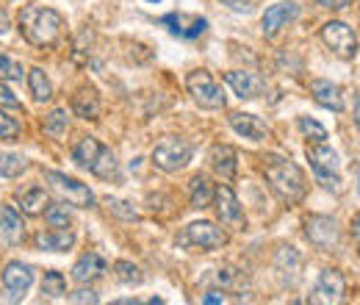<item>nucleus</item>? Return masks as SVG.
<instances>
[{"mask_svg":"<svg viewBox=\"0 0 360 305\" xmlns=\"http://www.w3.org/2000/svg\"><path fill=\"white\" fill-rule=\"evenodd\" d=\"M64 31V17L56 11V8H47V6H22L20 11V34L22 39L34 47H53L58 42Z\"/></svg>","mask_w":360,"mask_h":305,"instance_id":"nucleus-1","label":"nucleus"},{"mask_svg":"<svg viewBox=\"0 0 360 305\" xmlns=\"http://www.w3.org/2000/svg\"><path fill=\"white\" fill-rule=\"evenodd\" d=\"M264 161H266V164H264L266 183H269L271 192L277 194V200L285 203V206H297V203L305 197V189H308L302 170H300L294 161L280 158V156H269V158H264Z\"/></svg>","mask_w":360,"mask_h":305,"instance_id":"nucleus-2","label":"nucleus"},{"mask_svg":"<svg viewBox=\"0 0 360 305\" xmlns=\"http://www.w3.org/2000/svg\"><path fill=\"white\" fill-rule=\"evenodd\" d=\"M305 156L311 161V170H314L316 180L327 189V192H341V175H338V153L333 147H327V142H314L305 147Z\"/></svg>","mask_w":360,"mask_h":305,"instance_id":"nucleus-3","label":"nucleus"},{"mask_svg":"<svg viewBox=\"0 0 360 305\" xmlns=\"http://www.w3.org/2000/svg\"><path fill=\"white\" fill-rule=\"evenodd\" d=\"M186 92L191 94V100L205 108V111H217L225 108V92L214 81V75L208 70H194L186 75Z\"/></svg>","mask_w":360,"mask_h":305,"instance_id":"nucleus-4","label":"nucleus"},{"mask_svg":"<svg viewBox=\"0 0 360 305\" xmlns=\"http://www.w3.org/2000/svg\"><path fill=\"white\" fill-rule=\"evenodd\" d=\"M191 144L180 136H164L155 147H153V164L161 170V173L172 175L180 173L188 161H191Z\"/></svg>","mask_w":360,"mask_h":305,"instance_id":"nucleus-5","label":"nucleus"},{"mask_svg":"<svg viewBox=\"0 0 360 305\" xmlns=\"http://www.w3.org/2000/svg\"><path fill=\"white\" fill-rule=\"evenodd\" d=\"M178 247H194V250H219L227 244V230L214 222H191L183 228L175 239Z\"/></svg>","mask_w":360,"mask_h":305,"instance_id":"nucleus-6","label":"nucleus"},{"mask_svg":"<svg viewBox=\"0 0 360 305\" xmlns=\"http://www.w3.org/2000/svg\"><path fill=\"white\" fill-rule=\"evenodd\" d=\"M45 180L75 208H91L94 206V192H91L86 183H81L78 178H70L64 173H56V170H47Z\"/></svg>","mask_w":360,"mask_h":305,"instance_id":"nucleus-7","label":"nucleus"},{"mask_svg":"<svg viewBox=\"0 0 360 305\" xmlns=\"http://www.w3.org/2000/svg\"><path fill=\"white\" fill-rule=\"evenodd\" d=\"M319 37H321V42L327 44L338 58H355L358 56V34L347 23H341V20L324 23Z\"/></svg>","mask_w":360,"mask_h":305,"instance_id":"nucleus-8","label":"nucleus"},{"mask_svg":"<svg viewBox=\"0 0 360 305\" xmlns=\"http://www.w3.org/2000/svg\"><path fill=\"white\" fill-rule=\"evenodd\" d=\"M211 206L217 208V217H219L222 225L236 228V230H244V228H247L244 208H241V203H238L236 192H233L227 183H219V186L214 189V203H211Z\"/></svg>","mask_w":360,"mask_h":305,"instance_id":"nucleus-9","label":"nucleus"},{"mask_svg":"<svg viewBox=\"0 0 360 305\" xmlns=\"http://www.w3.org/2000/svg\"><path fill=\"white\" fill-rule=\"evenodd\" d=\"M305 236H308V242L314 247H319V250H333L341 242L338 222L333 217H321V214H314V217L305 219Z\"/></svg>","mask_w":360,"mask_h":305,"instance_id":"nucleus-10","label":"nucleus"},{"mask_svg":"<svg viewBox=\"0 0 360 305\" xmlns=\"http://www.w3.org/2000/svg\"><path fill=\"white\" fill-rule=\"evenodd\" d=\"M297 17H300V3H294V0H280V3H274V6H269V8L264 11L261 31H264L266 39H274V37H277L283 28H288Z\"/></svg>","mask_w":360,"mask_h":305,"instance_id":"nucleus-11","label":"nucleus"},{"mask_svg":"<svg viewBox=\"0 0 360 305\" xmlns=\"http://www.w3.org/2000/svg\"><path fill=\"white\" fill-rule=\"evenodd\" d=\"M347 294V280L338 269H321L319 280L314 286V294H311V303H321V305H333L341 303Z\"/></svg>","mask_w":360,"mask_h":305,"instance_id":"nucleus-12","label":"nucleus"},{"mask_svg":"<svg viewBox=\"0 0 360 305\" xmlns=\"http://www.w3.org/2000/svg\"><path fill=\"white\" fill-rule=\"evenodd\" d=\"M225 81L241 100H255L258 94L266 92V78L252 73V70H230V73H225Z\"/></svg>","mask_w":360,"mask_h":305,"instance_id":"nucleus-13","label":"nucleus"},{"mask_svg":"<svg viewBox=\"0 0 360 305\" xmlns=\"http://www.w3.org/2000/svg\"><path fill=\"white\" fill-rule=\"evenodd\" d=\"M227 120H230V128L233 131L238 133V136H244V139H250V142H264L269 136V123L264 117H258V114L233 111Z\"/></svg>","mask_w":360,"mask_h":305,"instance_id":"nucleus-14","label":"nucleus"},{"mask_svg":"<svg viewBox=\"0 0 360 305\" xmlns=\"http://www.w3.org/2000/svg\"><path fill=\"white\" fill-rule=\"evenodd\" d=\"M31 283H34V266H28V263L22 261L6 263V269H3V286L14 297H22L31 289Z\"/></svg>","mask_w":360,"mask_h":305,"instance_id":"nucleus-15","label":"nucleus"},{"mask_svg":"<svg viewBox=\"0 0 360 305\" xmlns=\"http://www.w3.org/2000/svg\"><path fill=\"white\" fill-rule=\"evenodd\" d=\"M37 250H47V253H64L75 244V233L72 228H53V230H42L34 236Z\"/></svg>","mask_w":360,"mask_h":305,"instance_id":"nucleus-16","label":"nucleus"},{"mask_svg":"<svg viewBox=\"0 0 360 305\" xmlns=\"http://www.w3.org/2000/svg\"><path fill=\"white\" fill-rule=\"evenodd\" d=\"M158 23L167 25L169 34H175V37H180V39H197V37H202L205 28H208V20H202V17H191L188 25H186L183 14H167V17H161Z\"/></svg>","mask_w":360,"mask_h":305,"instance_id":"nucleus-17","label":"nucleus"},{"mask_svg":"<svg viewBox=\"0 0 360 305\" xmlns=\"http://www.w3.org/2000/svg\"><path fill=\"white\" fill-rule=\"evenodd\" d=\"M311 94L319 106L330 108V111H344V89L327 78H316L311 81Z\"/></svg>","mask_w":360,"mask_h":305,"instance_id":"nucleus-18","label":"nucleus"},{"mask_svg":"<svg viewBox=\"0 0 360 305\" xmlns=\"http://www.w3.org/2000/svg\"><path fill=\"white\" fill-rule=\"evenodd\" d=\"M108 272V263L103 261L97 253H86V256H81L75 266H72V280L75 283H94L97 278H103Z\"/></svg>","mask_w":360,"mask_h":305,"instance_id":"nucleus-19","label":"nucleus"},{"mask_svg":"<svg viewBox=\"0 0 360 305\" xmlns=\"http://www.w3.org/2000/svg\"><path fill=\"white\" fill-rule=\"evenodd\" d=\"M211 167L222 180H233L238 173V153L230 144H217L211 150Z\"/></svg>","mask_w":360,"mask_h":305,"instance_id":"nucleus-20","label":"nucleus"},{"mask_svg":"<svg viewBox=\"0 0 360 305\" xmlns=\"http://www.w3.org/2000/svg\"><path fill=\"white\" fill-rule=\"evenodd\" d=\"M72 111L84 120H100V111H103V103H100V94L94 87H81L72 97Z\"/></svg>","mask_w":360,"mask_h":305,"instance_id":"nucleus-21","label":"nucleus"},{"mask_svg":"<svg viewBox=\"0 0 360 305\" xmlns=\"http://www.w3.org/2000/svg\"><path fill=\"white\" fill-rule=\"evenodd\" d=\"M0 236H3L8 244H20V242L25 239L22 217H20L11 206H0Z\"/></svg>","mask_w":360,"mask_h":305,"instance_id":"nucleus-22","label":"nucleus"},{"mask_svg":"<svg viewBox=\"0 0 360 305\" xmlns=\"http://www.w3.org/2000/svg\"><path fill=\"white\" fill-rule=\"evenodd\" d=\"M47 206H50V197H47V192L42 186H31V189L20 192V208H22V214L39 217V214L47 211Z\"/></svg>","mask_w":360,"mask_h":305,"instance_id":"nucleus-23","label":"nucleus"},{"mask_svg":"<svg viewBox=\"0 0 360 305\" xmlns=\"http://www.w3.org/2000/svg\"><path fill=\"white\" fill-rule=\"evenodd\" d=\"M188 203L197 211H202V208H208L214 203V186L208 183L205 175H194L191 178V183H188Z\"/></svg>","mask_w":360,"mask_h":305,"instance_id":"nucleus-24","label":"nucleus"},{"mask_svg":"<svg viewBox=\"0 0 360 305\" xmlns=\"http://www.w3.org/2000/svg\"><path fill=\"white\" fill-rule=\"evenodd\" d=\"M89 173L103 178V180H117L120 178V164H117V156H114L111 147H105V144L100 147V153H97L94 164L89 167Z\"/></svg>","mask_w":360,"mask_h":305,"instance_id":"nucleus-25","label":"nucleus"},{"mask_svg":"<svg viewBox=\"0 0 360 305\" xmlns=\"http://www.w3.org/2000/svg\"><path fill=\"white\" fill-rule=\"evenodd\" d=\"M100 147H103V142H97L94 136H84V139L72 147V161H75L78 167L89 170L91 164H94V158H97V153H100Z\"/></svg>","mask_w":360,"mask_h":305,"instance_id":"nucleus-26","label":"nucleus"},{"mask_svg":"<svg viewBox=\"0 0 360 305\" xmlns=\"http://www.w3.org/2000/svg\"><path fill=\"white\" fill-rule=\"evenodd\" d=\"M28 89H31V94H34L37 103H47L53 97V87H50V81H47L42 67H31L28 70Z\"/></svg>","mask_w":360,"mask_h":305,"instance_id":"nucleus-27","label":"nucleus"},{"mask_svg":"<svg viewBox=\"0 0 360 305\" xmlns=\"http://www.w3.org/2000/svg\"><path fill=\"white\" fill-rule=\"evenodd\" d=\"M28 170V158L20 153H0V178H17Z\"/></svg>","mask_w":360,"mask_h":305,"instance_id":"nucleus-28","label":"nucleus"},{"mask_svg":"<svg viewBox=\"0 0 360 305\" xmlns=\"http://www.w3.org/2000/svg\"><path fill=\"white\" fill-rule=\"evenodd\" d=\"M42 294H45V297H53V300L64 297V294H67V278H64L61 272H56V269L45 272V280H42Z\"/></svg>","mask_w":360,"mask_h":305,"instance_id":"nucleus-29","label":"nucleus"},{"mask_svg":"<svg viewBox=\"0 0 360 305\" xmlns=\"http://www.w3.org/2000/svg\"><path fill=\"white\" fill-rule=\"evenodd\" d=\"M114 278L120 280V283H125V286H139L141 280H144V275H141V269L131 261H117L114 263Z\"/></svg>","mask_w":360,"mask_h":305,"instance_id":"nucleus-30","label":"nucleus"},{"mask_svg":"<svg viewBox=\"0 0 360 305\" xmlns=\"http://www.w3.org/2000/svg\"><path fill=\"white\" fill-rule=\"evenodd\" d=\"M45 219L50 228H72V217H70V211H67V206H47L45 211Z\"/></svg>","mask_w":360,"mask_h":305,"instance_id":"nucleus-31","label":"nucleus"},{"mask_svg":"<svg viewBox=\"0 0 360 305\" xmlns=\"http://www.w3.org/2000/svg\"><path fill=\"white\" fill-rule=\"evenodd\" d=\"M0 81H22V64L11 56H0Z\"/></svg>","mask_w":360,"mask_h":305,"instance_id":"nucleus-32","label":"nucleus"},{"mask_svg":"<svg viewBox=\"0 0 360 305\" xmlns=\"http://www.w3.org/2000/svg\"><path fill=\"white\" fill-rule=\"evenodd\" d=\"M297 125H300V131L305 133L308 139H314V142H327V128H324L321 123H316L311 117H300Z\"/></svg>","mask_w":360,"mask_h":305,"instance_id":"nucleus-33","label":"nucleus"},{"mask_svg":"<svg viewBox=\"0 0 360 305\" xmlns=\"http://www.w3.org/2000/svg\"><path fill=\"white\" fill-rule=\"evenodd\" d=\"M105 208H108L111 214H117V217H122V219H139V211H136L131 203H125V200L105 197Z\"/></svg>","mask_w":360,"mask_h":305,"instance_id":"nucleus-34","label":"nucleus"},{"mask_svg":"<svg viewBox=\"0 0 360 305\" xmlns=\"http://www.w3.org/2000/svg\"><path fill=\"white\" fill-rule=\"evenodd\" d=\"M67 123H70L67 111L56 108V111H53V114H50V117L45 120V131H47V133H56V136H58V133H61L64 128H67Z\"/></svg>","mask_w":360,"mask_h":305,"instance_id":"nucleus-35","label":"nucleus"},{"mask_svg":"<svg viewBox=\"0 0 360 305\" xmlns=\"http://www.w3.org/2000/svg\"><path fill=\"white\" fill-rule=\"evenodd\" d=\"M64 297H67V303H75V305H97L100 303L97 292H91V289H78V292L64 294Z\"/></svg>","mask_w":360,"mask_h":305,"instance_id":"nucleus-36","label":"nucleus"},{"mask_svg":"<svg viewBox=\"0 0 360 305\" xmlns=\"http://www.w3.org/2000/svg\"><path fill=\"white\" fill-rule=\"evenodd\" d=\"M17 136H20V123L0 111V139H17Z\"/></svg>","mask_w":360,"mask_h":305,"instance_id":"nucleus-37","label":"nucleus"},{"mask_svg":"<svg viewBox=\"0 0 360 305\" xmlns=\"http://www.w3.org/2000/svg\"><path fill=\"white\" fill-rule=\"evenodd\" d=\"M0 106H8V108H20V100H17V94H14L11 89L6 87L3 81H0Z\"/></svg>","mask_w":360,"mask_h":305,"instance_id":"nucleus-38","label":"nucleus"},{"mask_svg":"<svg viewBox=\"0 0 360 305\" xmlns=\"http://www.w3.org/2000/svg\"><path fill=\"white\" fill-rule=\"evenodd\" d=\"M202 303L205 305H219V303H227V297L222 292H208L205 297H202Z\"/></svg>","mask_w":360,"mask_h":305,"instance_id":"nucleus-39","label":"nucleus"},{"mask_svg":"<svg viewBox=\"0 0 360 305\" xmlns=\"http://www.w3.org/2000/svg\"><path fill=\"white\" fill-rule=\"evenodd\" d=\"M316 3H321L324 8H347L352 0H316Z\"/></svg>","mask_w":360,"mask_h":305,"instance_id":"nucleus-40","label":"nucleus"},{"mask_svg":"<svg viewBox=\"0 0 360 305\" xmlns=\"http://www.w3.org/2000/svg\"><path fill=\"white\" fill-rule=\"evenodd\" d=\"M230 8H236V11H250L252 8V3L250 0H225Z\"/></svg>","mask_w":360,"mask_h":305,"instance_id":"nucleus-41","label":"nucleus"},{"mask_svg":"<svg viewBox=\"0 0 360 305\" xmlns=\"http://www.w3.org/2000/svg\"><path fill=\"white\" fill-rule=\"evenodd\" d=\"M8 31V14L0 8V34H6Z\"/></svg>","mask_w":360,"mask_h":305,"instance_id":"nucleus-42","label":"nucleus"},{"mask_svg":"<svg viewBox=\"0 0 360 305\" xmlns=\"http://www.w3.org/2000/svg\"><path fill=\"white\" fill-rule=\"evenodd\" d=\"M352 236H355V242L360 244V214L352 219Z\"/></svg>","mask_w":360,"mask_h":305,"instance_id":"nucleus-43","label":"nucleus"},{"mask_svg":"<svg viewBox=\"0 0 360 305\" xmlns=\"http://www.w3.org/2000/svg\"><path fill=\"white\" fill-rule=\"evenodd\" d=\"M355 125L360 128V94H355Z\"/></svg>","mask_w":360,"mask_h":305,"instance_id":"nucleus-44","label":"nucleus"},{"mask_svg":"<svg viewBox=\"0 0 360 305\" xmlns=\"http://www.w3.org/2000/svg\"><path fill=\"white\" fill-rule=\"evenodd\" d=\"M358 192H360V173H358Z\"/></svg>","mask_w":360,"mask_h":305,"instance_id":"nucleus-45","label":"nucleus"},{"mask_svg":"<svg viewBox=\"0 0 360 305\" xmlns=\"http://www.w3.org/2000/svg\"><path fill=\"white\" fill-rule=\"evenodd\" d=\"M150 3H158V0H150Z\"/></svg>","mask_w":360,"mask_h":305,"instance_id":"nucleus-46","label":"nucleus"}]
</instances>
